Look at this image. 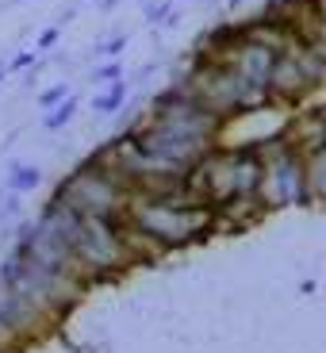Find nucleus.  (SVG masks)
<instances>
[{"instance_id": "20e7f679", "label": "nucleus", "mask_w": 326, "mask_h": 353, "mask_svg": "<svg viewBox=\"0 0 326 353\" xmlns=\"http://www.w3.org/2000/svg\"><path fill=\"white\" fill-rule=\"evenodd\" d=\"M77 112H81V100H77V97H65L58 108H50V112H46L43 127H46V131H62V127H70V119H73Z\"/></svg>"}, {"instance_id": "4468645a", "label": "nucleus", "mask_w": 326, "mask_h": 353, "mask_svg": "<svg viewBox=\"0 0 326 353\" xmlns=\"http://www.w3.org/2000/svg\"><path fill=\"white\" fill-rule=\"evenodd\" d=\"M73 4H77V8H81V4H88V0H73Z\"/></svg>"}, {"instance_id": "2eb2a0df", "label": "nucleus", "mask_w": 326, "mask_h": 353, "mask_svg": "<svg viewBox=\"0 0 326 353\" xmlns=\"http://www.w3.org/2000/svg\"><path fill=\"white\" fill-rule=\"evenodd\" d=\"M12 4H27V0H12Z\"/></svg>"}, {"instance_id": "f8f14e48", "label": "nucleus", "mask_w": 326, "mask_h": 353, "mask_svg": "<svg viewBox=\"0 0 326 353\" xmlns=\"http://www.w3.org/2000/svg\"><path fill=\"white\" fill-rule=\"evenodd\" d=\"M227 4H230V8H242V4H246V0H227Z\"/></svg>"}, {"instance_id": "9b49d317", "label": "nucleus", "mask_w": 326, "mask_h": 353, "mask_svg": "<svg viewBox=\"0 0 326 353\" xmlns=\"http://www.w3.org/2000/svg\"><path fill=\"white\" fill-rule=\"evenodd\" d=\"M8 77V62H0V81Z\"/></svg>"}, {"instance_id": "f03ea898", "label": "nucleus", "mask_w": 326, "mask_h": 353, "mask_svg": "<svg viewBox=\"0 0 326 353\" xmlns=\"http://www.w3.org/2000/svg\"><path fill=\"white\" fill-rule=\"evenodd\" d=\"M326 85V62L323 54H315L311 46H284L281 58H276L273 81H269V92L281 100H303L307 92Z\"/></svg>"}, {"instance_id": "7ed1b4c3", "label": "nucleus", "mask_w": 326, "mask_h": 353, "mask_svg": "<svg viewBox=\"0 0 326 353\" xmlns=\"http://www.w3.org/2000/svg\"><path fill=\"white\" fill-rule=\"evenodd\" d=\"M127 81H112V85L100 92V97H92V112L96 115H115V112H123V104H127Z\"/></svg>"}, {"instance_id": "6e6552de", "label": "nucleus", "mask_w": 326, "mask_h": 353, "mask_svg": "<svg viewBox=\"0 0 326 353\" xmlns=\"http://www.w3.org/2000/svg\"><path fill=\"white\" fill-rule=\"evenodd\" d=\"M27 70H35V54L31 50H19L8 58V73H27Z\"/></svg>"}, {"instance_id": "0eeeda50", "label": "nucleus", "mask_w": 326, "mask_h": 353, "mask_svg": "<svg viewBox=\"0 0 326 353\" xmlns=\"http://www.w3.org/2000/svg\"><path fill=\"white\" fill-rule=\"evenodd\" d=\"M92 81H108V85H112V81H123V62H108V65H100V70H92Z\"/></svg>"}, {"instance_id": "1a4fd4ad", "label": "nucleus", "mask_w": 326, "mask_h": 353, "mask_svg": "<svg viewBox=\"0 0 326 353\" xmlns=\"http://www.w3.org/2000/svg\"><path fill=\"white\" fill-rule=\"evenodd\" d=\"M127 46V35H115V39H104V43L96 46V54H108V58H119Z\"/></svg>"}, {"instance_id": "39448f33", "label": "nucleus", "mask_w": 326, "mask_h": 353, "mask_svg": "<svg viewBox=\"0 0 326 353\" xmlns=\"http://www.w3.org/2000/svg\"><path fill=\"white\" fill-rule=\"evenodd\" d=\"M39 181H43V173H39L35 165H12V176H8V185H12V188L27 192V188H35Z\"/></svg>"}, {"instance_id": "9d476101", "label": "nucleus", "mask_w": 326, "mask_h": 353, "mask_svg": "<svg viewBox=\"0 0 326 353\" xmlns=\"http://www.w3.org/2000/svg\"><path fill=\"white\" fill-rule=\"evenodd\" d=\"M58 39H62V27H58V23L46 27L43 35H39V50H54V46H58Z\"/></svg>"}, {"instance_id": "f257e3e1", "label": "nucleus", "mask_w": 326, "mask_h": 353, "mask_svg": "<svg viewBox=\"0 0 326 353\" xmlns=\"http://www.w3.org/2000/svg\"><path fill=\"white\" fill-rule=\"evenodd\" d=\"M192 196L181 188V196L173 200V192H142V200H131V219L142 234L165 242V246H181V242L196 239L207 230L212 212L203 203H188Z\"/></svg>"}, {"instance_id": "423d86ee", "label": "nucleus", "mask_w": 326, "mask_h": 353, "mask_svg": "<svg viewBox=\"0 0 326 353\" xmlns=\"http://www.w3.org/2000/svg\"><path fill=\"white\" fill-rule=\"evenodd\" d=\"M65 97H70V85H50L46 92H39V104H43L46 112H50V108H58Z\"/></svg>"}, {"instance_id": "ddd939ff", "label": "nucleus", "mask_w": 326, "mask_h": 353, "mask_svg": "<svg viewBox=\"0 0 326 353\" xmlns=\"http://www.w3.org/2000/svg\"><path fill=\"white\" fill-rule=\"evenodd\" d=\"M318 123H323V127H326V108H323V112H318Z\"/></svg>"}]
</instances>
